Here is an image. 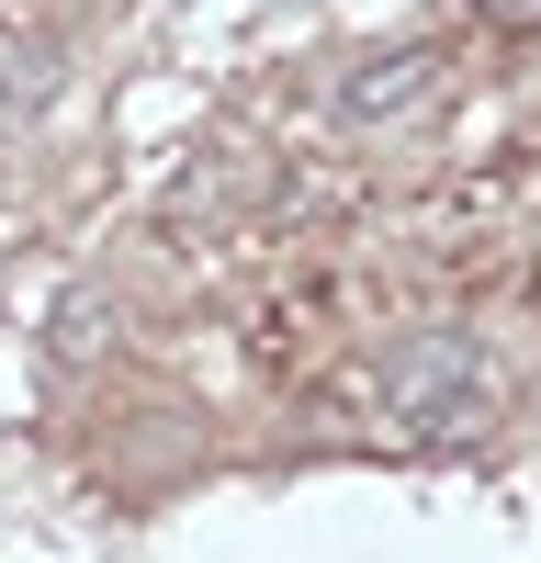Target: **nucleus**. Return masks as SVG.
<instances>
[{
  "mask_svg": "<svg viewBox=\"0 0 541 563\" xmlns=\"http://www.w3.org/2000/svg\"><path fill=\"white\" fill-rule=\"evenodd\" d=\"M418 90H440V45H384V57H361L339 90H328V124L361 135V124H395Z\"/></svg>",
  "mask_w": 541,
  "mask_h": 563,
  "instance_id": "nucleus-2",
  "label": "nucleus"
},
{
  "mask_svg": "<svg viewBox=\"0 0 541 563\" xmlns=\"http://www.w3.org/2000/svg\"><path fill=\"white\" fill-rule=\"evenodd\" d=\"M90 339H113V305L68 294V305H57V361H90Z\"/></svg>",
  "mask_w": 541,
  "mask_h": 563,
  "instance_id": "nucleus-3",
  "label": "nucleus"
},
{
  "mask_svg": "<svg viewBox=\"0 0 541 563\" xmlns=\"http://www.w3.org/2000/svg\"><path fill=\"white\" fill-rule=\"evenodd\" d=\"M485 23H541V0H474Z\"/></svg>",
  "mask_w": 541,
  "mask_h": 563,
  "instance_id": "nucleus-4",
  "label": "nucleus"
},
{
  "mask_svg": "<svg viewBox=\"0 0 541 563\" xmlns=\"http://www.w3.org/2000/svg\"><path fill=\"white\" fill-rule=\"evenodd\" d=\"M496 395V350L474 327H406V339L373 350V406L395 429H463Z\"/></svg>",
  "mask_w": 541,
  "mask_h": 563,
  "instance_id": "nucleus-1",
  "label": "nucleus"
},
{
  "mask_svg": "<svg viewBox=\"0 0 541 563\" xmlns=\"http://www.w3.org/2000/svg\"><path fill=\"white\" fill-rule=\"evenodd\" d=\"M12 124H23V102H12V79H0V135H12Z\"/></svg>",
  "mask_w": 541,
  "mask_h": 563,
  "instance_id": "nucleus-5",
  "label": "nucleus"
}]
</instances>
